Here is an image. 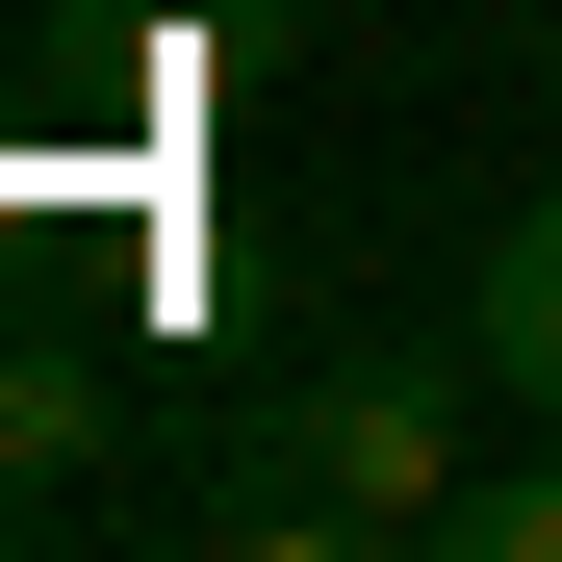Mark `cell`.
I'll return each mask as SVG.
<instances>
[{
  "label": "cell",
  "mask_w": 562,
  "mask_h": 562,
  "mask_svg": "<svg viewBox=\"0 0 562 562\" xmlns=\"http://www.w3.org/2000/svg\"><path fill=\"white\" fill-rule=\"evenodd\" d=\"M486 384V358H460ZM460 384L435 358H307V384L256 409V460L205 486V537H435L460 512Z\"/></svg>",
  "instance_id": "1"
},
{
  "label": "cell",
  "mask_w": 562,
  "mask_h": 562,
  "mask_svg": "<svg viewBox=\"0 0 562 562\" xmlns=\"http://www.w3.org/2000/svg\"><path fill=\"white\" fill-rule=\"evenodd\" d=\"M460 358H486V409H537V435H562V154H537V205L460 256Z\"/></svg>",
  "instance_id": "2"
},
{
  "label": "cell",
  "mask_w": 562,
  "mask_h": 562,
  "mask_svg": "<svg viewBox=\"0 0 562 562\" xmlns=\"http://www.w3.org/2000/svg\"><path fill=\"white\" fill-rule=\"evenodd\" d=\"M77 460H103V358H77V333H0V537H26Z\"/></svg>",
  "instance_id": "3"
},
{
  "label": "cell",
  "mask_w": 562,
  "mask_h": 562,
  "mask_svg": "<svg viewBox=\"0 0 562 562\" xmlns=\"http://www.w3.org/2000/svg\"><path fill=\"white\" fill-rule=\"evenodd\" d=\"M435 562H562V460H486V486L435 512Z\"/></svg>",
  "instance_id": "4"
},
{
  "label": "cell",
  "mask_w": 562,
  "mask_h": 562,
  "mask_svg": "<svg viewBox=\"0 0 562 562\" xmlns=\"http://www.w3.org/2000/svg\"><path fill=\"white\" fill-rule=\"evenodd\" d=\"M537 154H562V26H537Z\"/></svg>",
  "instance_id": "5"
}]
</instances>
